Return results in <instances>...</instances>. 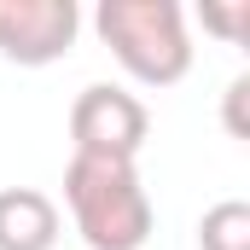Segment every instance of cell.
Listing matches in <instances>:
<instances>
[{"mask_svg": "<svg viewBox=\"0 0 250 250\" xmlns=\"http://www.w3.org/2000/svg\"><path fill=\"white\" fill-rule=\"evenodd\" d=\"M198 18H204V29H209V35H221V41H245V35H250V0H233V6L204 0V6H198Z\"/></svg>", "mask_w": 250, "mask_h": 250, "instance_id": "cell-7", "label": "cell"}, {"mask_svg": "<svg viewBox=\"0 0 250 250\" xmlns=\"http://www.w3.org/2000/svg\"><path fill=\"white\" fill-rule=\"evenodd\" d=\"M151 140V111L117 87V82H87L70 105V146L76 157H123V163H140Z\"/></svg>", "mask_w": 250, "mask_h": 250, "instance_id": "cell-3", "label": "cell"}, {"mask_svg": "<svg viewBox=\"0 0 250 250\" xmlns=\"http://www.w3.org/2000/svg\"><path fill=\"white\" fill-rule=\"evenodd\" d=\"M99 41L140 87H175L192 70V35L181 0H99Z\"/></svg>", "mask_w": 250, "mask_h": 250, "instance_id": "cell-2", "label": "cell"}, {"mask_svg": "<svg viewBox=\"0 0 250 250\" xmlns=\"http://www.w3.org/2000/svg\"><path fill=\"white\" fill-rule=\"evenodd\" d=\"M82 35L76 0H0V59L18 70L59 64Z\"/></svg>", "mask_w": 250, "mask_h": 250, "instance_id": "cell-4", "label": "cell"}, {"mask_svg": "<svg viewBox=\"0 0 250 250\" xmlns=\"http://www.w3.org/2000/svg\"><path fill=\"white\" fill-rule=\"evenodd\" d=\"M245 93H250V76H233V87H227V134L233 140H245Z\"/></svg>", "mask_w": 250, "mask_h": 250, "instance_id": "cell-8", "label": "cell"}, {"mask_svg": "<svg viewBox=\"0 0 250 250\" xmlns=\"http://www.w3.org/2000/svg\"><path fill=\"white\" fill-rule=\"evenodd\" d=\"M59 233L64 215L41 187H0V250H53Z\"/></svg>", "mask_w": 250, "mask_h": 250, "instance_id": "cell-5", "label": "cell"}, {"mask_svg": "<svg viewBox=\"0 0 250 250\" xmlns=\"http://www.w3.org/2000/svg\"><path fill=\"white\" fill-rule=\"evenodd\" d=\"M198 250H250V204L245 198H221V204L204 209Z\"/></svg>", "mask_w": 250, "mask_h": 250, "instance_id": "cell-6", "label": "cell"}, {"mask_svg": "<svg viewBox=\"0 0 250 250\" xmlns=\"http://www.w3.org/2000/svg\"><path fill=\"white\" fill-rule=\"evenodd\" d=\"M64 204L87 250H146L151 239V198L140 169L123 157H76L64 163Z\"/></svg>", "mask_w": 250, "mask_h": 250, "instance_id": "cell-1", "label": "cell"}]
</instances>
